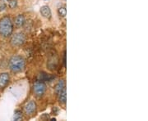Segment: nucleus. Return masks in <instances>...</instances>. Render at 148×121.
<instances>
[{
    "mask_svg": "<svg viewBox=\"0 0 148 121\" xmlns=\"http://www.w3.org/2000/svg\"><path fill=\"white\" fill-rule=\"evenodd\" d=\"M13 32V23L8 16H3L0 19V35L8 38L12 35Z\"/></svg>",
    "mask_w": 148,
    "mask_h": 121,
    "instance_id": "nucleus-1",
    "label": "nucleus"
},
{
    "mask_svg": "<svg viewBox=\"0 0 148 121\" xmlns=\"http://www.w3.org/2000/svg\"><path fill=\"white\" fill-rule=\"evenodd\" d=\"M26 67V61L21 56H13L9 60V68L14 73L21 72Z\"/></svg>",
    "mask_w": 148,
    "mask_h": 121,
    "instance_id": "nucleus-2",
    "label": "nucleus"
},
{
    "mask_svg": "<svg viewBox=\"0 0 148 121\" xmlns=\"http://www.w3.org/2000/svg\"><path fill=\"white\" fill-rule=\"evenodd\" d=\"M25 42H26V36L21 32L14 34L11 38V43L12 44V46L15 47H20L23 45Z\"/></svg>",
    "mask_w": 148,
    "mask_h": 121,
    "instance_id": "nucleus-3",
    "label": "nucleus"
},
{
    "mask_svg": "<svg viewBox=\"0 0 148 121\" xmlns=\"http://www.w3.org/2000/svg\"><path fill=\"white\" fill-rule=\"evenodd\" d=\"M33 90H34L35 94L36 95L37 97H42L46 91V85L42 81L38 80L34 84Z\"/></svg>",
    "mask_w": 148,
    "mask_h": 121,
    "instance_id": "nucleus-4",
    "label": "nucleus"
},
{
    "mask_svg": "<svg viewBox=\"0 0 148 121\" xmlns=\"http://www.w3.org/2000/svg\"><path fill=\"white\" fill-rule=\"evenodd\" d=\"M36 110V104L34 101H30L24 107V111L27 115H32Z\"/></svg>",
    "mask_w": 148,
    "mask_h": 121,
    "instance_id": "nucleus-5",
    "label": "nucleus"
},
{
    "mask_svg": "<svg viewBox=\"0 0 148 121\" xmlns=\"http://www.w3.org/2000/svg\"><path fill=\"white\" fill-rule=\"evenodd\" d=\"M9 80H10V76L8 73H1L0 74V88L3 89L7 86Z\"/></svg>",
    "mask_w": 148,
    "mask_h": 121,
    "instance_id": "nucleus-6",
    "label": "nucleus"
},
{
    "mask_svg": "<svg viewBox=\"0 0 148 121\" xmlns=\"http://www.w3.org/2000/svg\"><path fill=\"white\" fill-rule=\"evenodd\" d=\"M40 13L45 18H50L51 17V10H50L49 7L47 5H45L41 7V8H40Z\"/></svg>",
    "mask_w": 148,
    "mask_h": 121,
    "instance_id": "nucleus-7",
    "label": "nucleus"
},
{
    "mask_svg": "<svg viewBox=\"0 0 148 121\" xmlns=\"http://www.w3.org/2000/svg\"><path fill=\"white\" fill-rule=\"evenodd\" d=\"M55 77H53V75H51V74H45V73H44V72H42V73H40V74H39L38 79L40 81L45 82V81H50V80H52Z\"/></svg>",
    "mask_w": 148,
    "mask_h": 121,
    "instance_id": "nucleus-8",
    "label": "nucleus"
},
{
    "mask_svg": "<svg viewBox=\"0 0 148 121\" xmlns=\"http://www.w3.org/2000/svg\"><path fill=\"white\" fill-rule=\"evenodd\" d=\"M25 24V17L23 15H18L15 18V26L18 28L23 26V25Z\"/></svg>",
    "mask_w": 148,
    "mask_h": 121,
    "instance_id": "nucleus-9",
    "label": "nucleus"
},
{
    "mask_svg": "<svg viewBox=\"0 0 148 121\" xmlns=\"http://www.w3.org/2000/svg\"><path fill=\"white\" fill-rule=\"evenodd\" d=\"M58 95L59 102L62 103V104H65L66 101H67V91H66V88H64V89L62 90V92Z\"/></svg>",
    "mask_w": 148,
    "mask_h": 121,
    "instance_id": "nucleus-10",
    "label": "nucleus"
},
{
    "mask_svg": "<svg viewBox=\"0 0 148 121\" xmlns=\"http://www.w3.org/2000/svg\"><path fill=\"white\" fill-rule=\"evenodd\" d=\"M64 88H65V81L63 80V79H62V80H59L58 84H56V86H55V89H54L55 93H56L57 94H59Z\"/></svg>",
    "mask_w": 148,
    "mask_h": 121,
    "instance_id": "nucleus-11",
    "label": "nucleus"
},
{
    "mask_svg": "<svg viewBox=\"0 0 148 121\" xmlns=\"http://www.w3.org/2000/svg\"><path fill=\"white\" fill-rule=\"evenodd\" d=\"M22 111L20 110H16L14 112V116H13V120L16 121H20L22 120Z\"/></svg>",
    "mask_w": 148,
    "mask_h": 121,
    "instance_id": "nucleus-12",
    "label": "nucleus"
},
{
    "mask_svg": "<svg viewBox=\"0 0 148 121\" xmlns=\"http://www.w3.org/2000/svg\"><path fill=\"white\" fill-rule=\"evenodd\" d=\"M58 15L61 16V17H65L66 15H67V9L66 7H59L58 9Z\"/></svg>",
    "mask_w": 148,
    "mask_h": 121,
    "instance_id": "nucleus-13",
    "label": "nucleus"
},
{
    "mask_svg": "<svg viewBox=\"0 0 148 121\" xmlns=\"http://www.w3.org/2000/svg\"><path fill=\"white\" fill-rule=\"evenodd\" d=\"M8 4H9V7L11 8H15L16 7V0H8Z\"/></svg>",
    "mask_w": 148,
    "mask_h": 121,
    "instance_id": "nucleus-14",
    "label": "nucleus"
},
{
    "mask_svg": "<svg viewBox=\"0 0 148 121\" xmlns=\"http://www.w3.org/2000/svg\"><path fill=\"white\" fill-rule=\"evenodd\" d=\"M44 118H45V119H49V115H44L40 117V119H44Z\"/></svg>",
    "mask_w": 148,
    "mask_h": 121,
    "instance_id": "nucleus-15",
    "label": "nucleus"
},
{
    "mask_svg": "<svg viewBox=\"0 0 148 121\" xmlns=\"http://www.w3.org/2000/svg\"><path fill=\"white\" fill-rule=\"evenodd\" d=\"M5 7H6L5 4H3V7H2V6H1V7H0V11L4 10V8H5Z\"/></svg>",
    "mask_w": 148,
    "mask_h": 121,
    "instance_id": "nucleus-16",
    "label": "nucleus"
},
{
    "mask_svg": "<svg viewBox=\"0 0 148 121\" xmlns=\"http://www.w3.org/2000/svg\"><path fill=\"white\" fill-rule=\"evenodd\" d=\"M50 120H51V121H55V120H56V119H55V118H52V119H50Z\"/></svg>",
    "mask_w": 148,
    "mask_h": 121,
    "instance_id": "nucleus-17",
    "label": "nucleus"
}]
</instances>
